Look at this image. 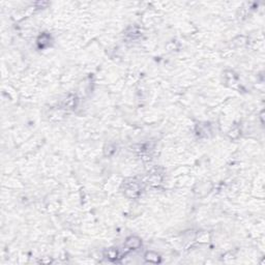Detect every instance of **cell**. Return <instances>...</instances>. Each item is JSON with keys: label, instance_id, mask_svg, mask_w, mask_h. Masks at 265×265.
I'll return each mask as SVG.
<instances>
[{"label": "cell", "instance_id": "obj_1", "mask_svg": "<svg viewBox=\"0 0 265 265\" xmlns=\"http://www.w3.org/2000/svg\"><path fill=\"white\" fill-rule=\"evenodd\" d=\"M141 241L137 237H130L127 240V244L130 247H132V249H135V247H138L140 246Z\"/></svg>", "mask_w": 265, "mask_h": 265}]
</instances>
